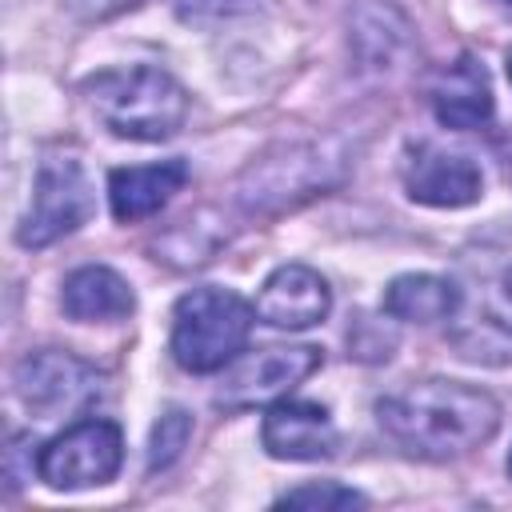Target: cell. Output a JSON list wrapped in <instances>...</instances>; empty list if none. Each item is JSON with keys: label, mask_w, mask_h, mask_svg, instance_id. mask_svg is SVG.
<instances>
[{"label": "cell", "mask_w": 512, "mask_h": 512, "mask_svg": "<svg viewBox=\"0 0 512 512\" xmlns=\"http://www.w3.org/2000/svg\"><path fill=\"white\" fill-rule=\"evenodd\" d=\"M384 436L420 460H456L500 428V404L460 380H416L376 404Z\"/></svg>", "instance_id": "cell-1"}, {"label": "cell", "mask_w": 512, "mask_h": 512, "mask_svg": "<svg viewBox=\"0 0 512 512\" xmlns=\"http://www.w3.org/2000/svg\"><path fill=\"white\" fill-rule=\"evenodd\" d=\"M460 308L452 344L472 364L512 360V224L480 236L460 256Z\"/></svg>", "instance_id": "cell-2"}, {"label": "cell", "mask_w": 512, "mask_h": 512, "mask_svg": "<svg viewBox=\"0 0 512 512\" xmlns=\"http://www.w3.org/2000/svg\"><path fill=\"white\" fill-rule=\"evenodd\" d=\"M84 96L96 120L124 140H168L188 116L184 88L148 64L96 72L84 80Z\"/></svg>", "instance_id": "cell-3"}, {"label": "cell", "mask_w": 512, "mask_h": 512, "mask_svg": "<svg viewBox=\"0 0 512 512\" xmlns=\"http://www.w3.org/2000/svg\"><path fill=\"white\" fill-rule=\"evenodd\" d=\"M256 308L228 288H192L172 312V356L188 372H216L248 344Z\"/></svg>", "instance_id": "cell-4"}, {"label": "cell", "mask_w": 512, "mask_h": 512, "mask_svg": "<svg viewBox=\"0 0 512 512\" xmlns=\"http://www.w3.org/2000/svg\"><path fill=\"white\" fill-rule=\"evenodd\" d=\"M124 460V440L112 420H80L56 440H48L36 456V472L48 488L56 492H76V488H96L108 484L120 472Z\"/></svg>", "instance_id": "cell-5"}, {"label": "cell", "mask_w": 512, "mask_h": 512, "mask_svg": "<svg viewBox=\"0 0 512 512\" xmlns=\"http://www.w3.org/2000/svg\"><path fill=\"white\" fill-rule=\"evenodd\" d=\"M92 208H96V200H92V184H88L80 160L48 156L36 172L32 204L16 228V240L24 248H44V244L76 232L92 216Z\"/></svg>", "instance_id": "cell-6"}, {"label": "cell", "mask_w": 512, "mask_h": 512, "mask_svg": "<svg viewBox=\"0 0 512 512\" xmlns=\"http://www.w3.org/2000/svg\"><path fill=\"white\" fill-rule=\"evenodd\" d=\"M16 396L28 412L52 420V416H72L84 412L88 404H96L100 396V372L92 364H84L72 352L60 348H40L28 352L16 372H12Z\"/></svg>", "instance_id": "cell-7"}, {"label": "cell", "mask_w": 512, "mask_h": 512, "mask_svg": "<svg viewBox=\"0 0 512 512\" xmlns=\"http://www.w3.org/2000/svg\"><path fill=\"white\" fill-rule=\"evenodd\" d=\"M328 164L332 160H324L320 148H284L280 156H264L260 164H252L236 196L248 212L288 208L296 200L316 196L328 184Z\"/></svg>", "instance_id": "cell-8"}, {"label": "cell", "mask_w": 512, "mask_h": 512, "mask_svg": "<svg viewBox=\"0 0 512 512\" xmlns=\"http://www.w3.org/2000/svg\"><path fill=\"white\" fill-rule=\"evenodd\" d=\"M320 360H324V356H320V348H312V344H300V348H260L256 356L240 360V364L224 376L216 400H220L224 408L272 404V400H280L284 392H292L304 376H312V372L320 368Z\"/></svg>", "instance_id": "cell-9"}, {"label": "cell", "mask_w": 512, "mask_h": 512, "mask_svg": "<svg viewBox=\"0 0 512 512\" xmlns=\"http://www.w3.org/2000/svg\"><path fill=\"white\" fill-rule=\"evenodd\" d=\"M404 188L416 204L464 208L480 200L484 180H480V168L464 152H448L436 144H412L404 156Z\"/></svg>", "instance_id": "cell-10"}, {"label": "cell", "mask_w": 512, "mask_h": 512, "mask_svg": "<svg viewBox=\"0 0 512 512\" xmlns=\"http://www.w3.org/2000/svg\"><path fill=\"white\" fill-rule=\"evenodd\" d=\"M328 308H332V292H328L324 276L312 272L308 264H280L256 296V316L264 324L288 328V332L320 324L328 316Z\"/></svg>", "instance_id": "cell-11"}, {"label": "cell", "mask_w": 512, "mask_h": 512, "mask_svg": "<svg viewBox=\"0 0 512 512\" xmlns=\"http://www.w3.org/2000/svg\"><path fill=\"white\" fill-rule=\"evenodd\" d=\"M260 440L276 460H324L336 452L332 416L308 400H272L260 424Z\"/></svg>", "instance_id": "cell-12"}, {"label": "cell", "mask_w": 512, "mask_h": 512, "mask_svg": "<svg viewBox=\"0 0 512 512\" xmlns=\"http://www.w3.org/2000/svg\"><path fill=\"white\" fill-rule=\"evenodd\" d=\"M348 44L364 72H392L412 52V20L388 0H356L348 12Z\"/></svg>", "instance_id": "cell-13"}, {"label": "cell", "mask_w": 512, "mask_h": 512, "mask_svg": "<svg viewBox=\"0 0 512 512\" xmlns=\"http://www.w3.org/2000/svg\"><path fill=\"white\" fill-rule=\"evenodd\" d=\"M428 104L444 128H484L492 120V88L480 60L464 52L452 64H444L428 84Z\"/></svg>", "instance_id": "cell-14"}, {"label": "cell", "mask_w": 512, "mask_h": 512, "mask_svg": "<svg viewBox=\"0 0 512 512\" xmlns=\"http://www.w3.org/2000/svg\"><path fill=\"white\" fill-rule=\"evenodd\" d=\"M188 180L184 160H160V164H132V168H112L108 176V204L120 224L144 220L160 212Z\"/></svg>", "instance_id": "cell-15"}, {"label": "cell", "mask_w": 512, "mask_h": 512, "mask_svg": "<svg viewBox=\"0 0 512 512\" xmlns=\"http://www.w3.org/2000/svg\"><path fill=\"white\" fill-rule=\"evenodd\" d=\"M64 312L80 324H108L124 320L136 308V296L128 280L104 264H84L64 280Z\"/></svg>", "instance_id": "cell-16"}, {"label": "cell", "mask_w": 512, "mask_h": 512, "mask_svg": "<svg viewBox=\"0 0 512 512\" xmlns=\"http://www.w3.org/2000/svg\"><path fill=\"white\" fill-rule=\"evenodd\" d=\"M460 308V288L448 276H432V272H408L396 276L384 288V312L392 320H408V324H440L452 320Z\"/></svg>", "instance_id": "cell-17"}, {"label": "cell", "mask_w": 512, "mask_h": 512, "mask_svg": "<svg viewBox=\"0 0 512 512\" xmlns=\"http://www.w3.org/2000/svg\"><path fill=\"white\" fill-rule=\"evenodd\" d=\"M188 436H192V416H188L184 408H168V412L156 420L152 440H148V472L168 468V464L184 452Z\"/></svg>", "instance_id": "cell-18"}, {"label": "cell", "mask_w": 512, "mask_h": 512, "mask_svg": "<svg viewBox=\"0 0 512 512\" xmlns=\"http://www.w3.org/2000/svg\"><path fill=\"white\" fill-rule=\"evenodd\" d=\"M348 348H352L356 360L380 364V360L392 356L396 332H392V324H384V320H376V316H356L352 328H348Z\"/></svg>", "instance_id": "cell-19"}, {"label": "cell", "mask_w": 512, "mask_h": 512, "mask_svg": "<svg viewBox=\"0 0 512 512\" xmlns=\"http://www.w3.org/2000/svg\"><path fill=\"white\" fill-rule=\"evenodd\" d=\"M276 504H292V508H364L368 500L344 484H304L284 492Z\"/></svg>", "instance_id": "cell-20"}, {"label": "cell", "mask_w": 512, "mask_h": 512, "mask_svg": "<svg viewBox=\"0 0 512 512\" xmlns=\"http://www.w3.org/2000/svg\"><path fill=\"white\" fill-rule=\"evenodd\" d=\"M64 4H68V12H72L76 20L100 24V20H112V16H120V12L136 8V4H144V0H64Z\"/></svg>", "instance_id": "cell-21"}, {"label": "cell", "mask_w": 512, "mask_h": 512, "mask_svg": "<svg viewBox=\"0 0 512 512\" xmlns=\"http://www.w3.org/2000/svg\"><path fill=\"white\" fill-rule=\"evenodd\" d=\"M252 8V0H176V12L184 20H212V16H232Z\"/></svg>", "instance_id": "cell-22"}, {"label": "cell", "mask_w": 512, "mask_h": 512, "mask_svg": "<svg viewBox=\"0 0 512 512\" xmlns=\"http://www.w3.org/2000/svg\"><path fill=\"white\" fill-rule=\"evenodd\" d=\"M504 64H508V80H512V48H508V60Z\"/></svg>", "instance_id": "cell-23"}, {"label": "cell", "mask_w": 512, "mask_h": 512, "mask_svg": "<svg viewBox=\"0 0 512 512\" xmlns=\"http://www.w3.org/2000/svg\"><path fill=\"white\" fill-rule=\"evenodd\" d=\"M508 476H512V452H508Z\"/></svg>", "instance_id": "cell-24"}, {"label": "cell", "mask_w": 512, "mask_h": 512, "mask_svg": "<svg viewBox=\"0 0 512 512\" xmlns=\"http://www.w3.org/2000/svg\"><path fill=\"white\" fill-rule=\"evenodd\" d=\"M504 4H512V0H504Z\"/></svg>", "instance_id": "cell-25"}]
</instances>
